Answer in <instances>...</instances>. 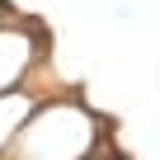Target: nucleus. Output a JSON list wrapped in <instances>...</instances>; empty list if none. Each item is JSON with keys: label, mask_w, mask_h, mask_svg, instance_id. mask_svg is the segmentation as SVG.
Masks as SVG:
<instances>
[{"label": "nucleus", "mask_w": 160, "mask_h": 160, "mask_svg": "<svg viewBox=\"0 0 160 160\" xmlns=\"http://www.w3.org/2000/svg\"><path fill=\"white\" fill-rule=\"evenodd\" d=\"M14 14H10V5H5V0H0V24H10Z\"/></svg>", "instance_id": "obj_5"}, {"label": "nucleus", "mask_w": 160, "mask_h": 160, "mask_svg": "<svg viewBox=\"0 0 160 160\" xmlns=\"http://www.w3.org/2000/svg\"><path fill=\"white\" fill-rule=\"evenodd\" d=\"M108 141L99 113L80 99H38L5 160H90Z\"/></svg>", "instance_id": "obj_1"}, {"label": "nucleus", "mask_w": 160, "mask_h": 160, "mask_svg": "<svg viewBox=\"0 0 160 160\" xmlns=\"http://www.w3.org/2000/svg\"><path fill=\"white\" fill-rule=\"evenodd\" d=\"M42 28L28 19H10L0 24V94H10L19 85H28V75L42 61Z\"/></svg>", "instance_id": "obj_2"}, {"label": "nucleus", "mask_w": 160, "mask_h": 160, "mask_svg": "<svg viewBox=\"0 0 160 160\" xmlns=\"http://www.w3.org/2000/svg\"><path fill=\"white\" fill-rule=\"evenodd\" d=\"M90 160H122V155H118V151H113V146H108V141H104V146H99V151H94V155H90Z\"/></svg>", "instance_id": "obj_4"}, {"label": "nucleus", "mask_w": 160, "mask_h": 160, "mask_svg": "<svg viewBox=\"0 0 160 160\" xmlns=\"http://www.w3.org/2000/svg\"><path fill=\"white\" fill-rule=\"evenodd\" d=\"M38 90L33 85H19V90H10V94H0V160H5V151L14 146V137H19V127L28 122V113L38 108Z\"/></svg>", "instance_id": "obj_3"}]
</instances>
